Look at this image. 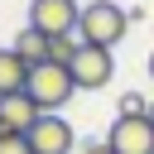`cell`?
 <instances>
[{
    "label": "cell",
    "mask_w": 154,
    "mask_h": 154,
    "mask_svg": "<svg viewBox=\"0 0 154 154\" xmlns=\"http://www.w3.org/2000/svg\"><path fill=\"white\" fill-rule=\"evenodd\" d=\"M130 24H135V19H130L125 5H116V0H91V5H82L77 38H82V43H96V48H116Z\"/></svg>",
    "instance_id": "obj_1"
},
{
    "label": "cell",
    "mask_w": 154,
    "mask_h": 154,
    "mask_svg": "<svg viewBox=\"0 0 154 154\" xmlns=\"http://www.w3.org/2000/svg\"><path fill=\"white\" fill-rule=\"evenodd\" d=\"M149 82H154V53H149Z\"/></svg>",
    "instance_id": "obj_15"
},
{
    "label": "cell",
    "mask_w": 154,
    "mask_h": 154,
    "mask_svg": "<svg viewBox=\"0 0 154 154\" xmlns=\"http://www.w3.org/2000/svg\"><path fill=\"white\" fill-rule=\"evenodd\" d=\"M24 91L34 96V106L38 111H63L67 101H72V91H77V82H72V72L63 67V63H38V67H29V82H24Z\"/></svg>",
    "instance_id": "obj_2"
},
{
    "label": "cell",
    "mask_w": 154,
    "mask_h": 154,
    "mask_svg": "<svg viewBox=\"0 0 154 154\" xmlns=\"http://www.w3.org/2000/svg\"><path fill=\"white\" fill-rule=\"evenodd\" d=\"M43 111L34 106L29 91H14V96H0V130L5 135H29V125L38 120Z\"/></svg>",
    "instance_id": "obj_7"
},
{
    "label": "cell",
    "mask_w": 154,
    "mask_h": 154,
    "mask_svg": "<svg viewBox=\"0 0 154 154\" xmlns=\"http://www.w3.org/2000/svg\"><path fill=\"white\" fill-rule=\"evenodd\" d=\"M29 149L34 154H72V144H77V135H72V125L63 120V116H53V111H43L34 125H29Z\"/></svg>",
    "instance_id": "obj_5"
},
{
    "label": "cell",
    "mask_w": 154,
    "mask_h": 154,
    "mask_svg": "<svg viewBox=\"0 0 154 154\" xmlns=\"http://www.w3.org/2000/svg\"><path fill=\"white\" fill-rule=\"evenodd\" d=\"M77 48H82V38H77V34H63V38H48V58H53V63H63V67H67V63L77 58Z\"/></svg>",
    "instance_id": "obj_10"
},
{
    "label": "cell",
    "mask_w": 154,
    "mask_h": 154,
    "mask_svg": "<svg viewBox=\"0 0 154 154\" xmlns=\"http://www.w3.org/2000/svg\"><path fill=\"white\" fill-rule=\"evenodd\" d=\"M24 82H29V63H24L14 48H0V96L24 91Z\"/></svg>",
    "instance_id": "obj_8"
},
{
    "label": "cell",
    "mask_w": 154,
    "mask_h": 154,
    "mask_svg": "<svg viewBox=\"0 0 154 154\" xmlns=\"http://www.w3.org/2000/svg\"><path fill=\"white\" fill-rule=\"evenodd\" d=\"M10 48H14V53H19L24 63H29V67H38V63H48V38H43L38 29H29V24L19 29V38H14Z\"/></svg>",
    "instance_id": "obj_9"
},
{
    "label": "cell",
    "mask_w": 154,
    "mask_h": 154,
    "mask_svg": "<svg viewBox=\"0 0 154 154\" xmlns=\"http://www.w3.org/2000/svg\"><path fill=\"white\" fill-rule=\"evenodd\" d=\"M0 154H34L24 135H0Z\"/></svg>",
    "instance_id": "obj_12"
},
{
    "label": "cell",
    "mask_w": 154,
    "mask_h": 154,
    "mask_svg": "<svg viewBox=\"0 0 154 154\" xmlns=\"http://www.w3.org/2000/svg\"><path fill=\"white\" fill-rule=\"evenodd\" d=\"M77 19H82L77 0H29V29H38L43 38L77 34Z\"/></svg>",
    "instance_id": "obj_3"
},
{
    "label": "cell",
    "mask_w": 154,
    "mask_h": 154,
    "mask_svg": "<svg viewBox=\"0 0 154 154\" xmlns=\"http://www.w3.org/2000/svg\"><path fill=\"white\" fill-rule=\"evenodd\" d=\"M106 144L116 154H154V125H149V116H116Z\"/></svg>",
    "instance_id": "obj_6"
},
{
    "label": "cell",
    "mask_w": 154,
    "mask_h": 154,
    "mask_svg": "<svg viewBox=\"0 0 154 154\" xmlns=\"http://www.w3.org/2000/svg\"><path fill=\"white\" fill-rule=\"evenodd\" d=\"M82 154H116V149H111L106 140H87V144H82Z\"/></svg>",
    "instance_id": "obj_13"
},
{
    "label": "cell",
    "mask_w": 154,
    "mask_h": 154,
    "mask_svg": "<svg viewBox=\"0 0 154 154\" xmlns=\"http://www.w3.org/2000/svg\"><path fill=\"white\" fill-rule=\"evenodd\" d=\"M116 111H120V116H144V111H149V96H140V91H125V96L116 101Z\"/></svg>",
    "instance_id": "obj_11"
},
{
    "label": "cell",
    "mask_w": 154,
    "mask_h": 154,
    "mask_svg": "<svg viewBox=\"0 0 154 154\" xmlns=\"http://www.w3.org/2000/svg\"><path fill=\"white\" fill-rule=\"evenodd\" d=\"M144 116H149V125H154V101H149V111H144Z\"/></svg>",
    "instance_id": "obj_14"
},
{
    "label": "cell",
    "mask_w": 154,
    "mask_h": 154,
    "mask_svg": "<svg viewBox=\"0 0 154 154\" xmlns=\"http://www.w3.org/2000/svg\"><path fill=\"white\" fill-rule=\"evenodd\" d=\"M67 72H72L77 91H101V87H106V82L116 77V58H111V48L82 43V48H77V58L67 63Z\"/></svg>",
    "instance_id": "obj_4"
}]
</instances>
